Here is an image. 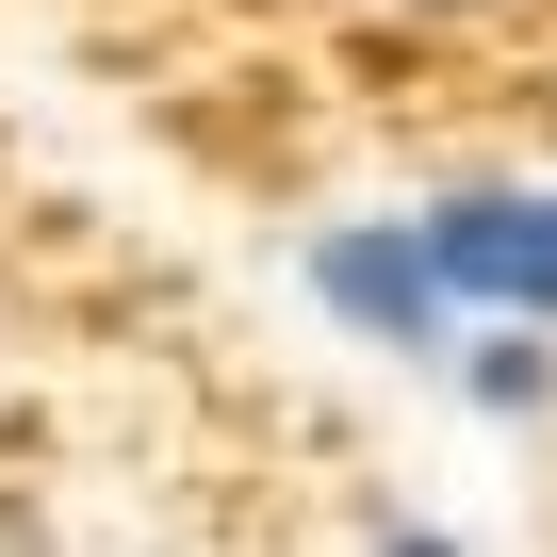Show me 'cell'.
Masks as SVG:
<instances>
[{
  "label": "cell",
  "mask_w": 557,
  "mask_h": 557,
  "mask_svg": "<svg viewBox=\"0 0 557 557\" xmlns=\"http://www.w3.org/2000/svg\"><path fill=\"white\" fill-rule=\"evenodd\" d=\"M361 557H459V541H443V524H377Z\"/></svg>",
  "instance_id": "4"
},
{
  "label": "cell",
  "mask_w": 557,
  "mask_h": 557,
  "mask_svg": "<svg viewBox=\"0 0 557 557\" xmlns=\"http://www.w3.org/2000/svg\"><path fill=\"white\" fill-rule=\"evenodd\" d=\"M296 278H312V312H329V329H361V345H394V361L459 345V312H443V278H426L410 213H345V230H312Z\"/></svg>",
  "instance_id": "2"
},
{
  "label": "cell",
  "mask_w": 557,
  "mask_h": 557,
  "mask_svg": "<svg viewBox=\"0 0 557 557\" xmlns=\"http://www.w3.org/2000/svg\"><path fill=\"white\" fill-rule=\"evenodd\" d=\"M459 394H475L492 426H541V410H557V329H475V345H459Z\"/></svg>",
  "instance_id": "3"
},
{
  "label": "cell",
  "mask_w": 557,
  "mask_h": 557,
  "mask_svg": "<svg viewBox=\"0 0 557 557\" xmlns=\"http://www.w3.org/2000/svg\"><path fill=\"white\" fill-rule=\"evenodd\" d=\"M443 312H492V329H557V181H459L410 213Z\"/></svg>",
  "instance_id": "1"
}]
</instances>
